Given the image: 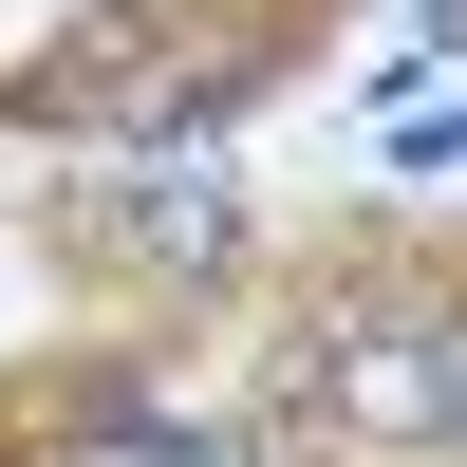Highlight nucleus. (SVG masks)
<instances>
[{
  "label": "nucleus",
  "mask_w": 467,
  "mask_h": 467,
  "mask_svg": "<svg viewBox=\"0 0 467 467\" xmlns=\"http://www.w3.org/2000/svg\"><path fill=\"white\" fill-rule=\"evenodd\" d=\"M337 393H356L374 431H431V411H467V356H449V337H356Z\"/></svg>",
  "instance_id": "nucleus-1"
},
{
  "label": "nucleus",
  "mask_w": 467,
  "mask_h": 467,
  "mask_svg": "<svg viewBox=\"0 0 467 467\" xmlns=\"http://www.w3.org/2000/svg\"><path fill=\"white\" fill-rule=\"evenodd\" d=\"M131 244H150V262H224V187H206V169H169V187L131 206Z\"/></svg>",
  "instance_id": "nucleus-2"
},
{
  "label": "nucleus",
  "mask_w": 467,
  "mask_h": 467,
  "mask_svg": "<svg viewBox=\"0 0 467 467\" xmlns=\"http://www.w3.org/2000/svg\"><path fill=\"white\" fill-rule=\"evenodd\" d=\"M411 19H431V37H467V0H411Z\"/></svg>",
  "instance_id": "nucleus-3"
}]
</instances>
